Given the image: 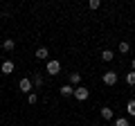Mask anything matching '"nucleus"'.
Listing matches in <instances>:
<instances>
[{
    "mask_svg": "<svg viewBox=\"0 0 135 126\" xmlns=\"http://www.w3.org/2000/svg\"><path fill=\"white\" fill-rule=\"evenodd\" d=\"M45 70H47V74H59V72H61V63H59L56 59H47Z\"/></svg>",
    "mask_w": 135,
    "mask_h": 126,
    "instance_id": "obj_1",
    "label": "nucleus"
},
{
    "mask_svg": "<svg viewBox=\"0 0 135 126\" xmlns=\"http://www.w3.org/2000/svg\"><path fill=\"white\" fill-rule=\"evenodd\" d=\"M72 95L77 97V101H86V99L90 97V90H88V88H83V86H79V88H74Z\"/></svg>",
    "mask_w": 135,
    "mask_h": 126,
    "instance_id": "obj_2",
    "label": "nucleus"
},
{
    "mask_svg": "<svg viewBox=\"0 0 135 126\" xmlns=\"http://www.w3.org/2000/svg\"><path fill=\"white\" fill-rule=\"evenodd\" d=\"M18 88H20V90H23V92H27V95H29V92H32V79H29V77H23V79H20V81H18Z\"/></svg>",
    "mask_w": 135,
    "mask_h": 126,
    "instance_id": "obj_3",
    "label": "nucleus"
},
{
    "mask_svg": "<svg viewBox=\"0 0 135 126\" xmlns=\"http://www.w3.org/2000/svg\"><path fill=\"white\" fill-rule=\"evenodd\" d=\"M117 81H119L117 72H104V83H106V86H115Z\"/></svg>",
    "mask_w": 135,
    "mask_h": 126,
    "instance_id": "obj_4",
    "label": "nucleus"
},
{
    "mask_svg": "<svg viewBox=\"0 0 135 126\" xmlns=\"http://www.w3.org/2000/svg\"><path fill=\"white\" fill-rule=\"evenodd\" d=\"M34 56L38 59V61H47V59H50V52H47V47H38Z\"/></svg>",
    "mask_w": 135,
    "mask_h": 126,
    "instance_id": "obj_5",
    "label": "nucleus"
},
{
    "mask_svg": "<svg viewBox=\"0 0 135 126\" xmlns=\"http://www.w3.org/2000/svg\"><path fill=\"white\" fill-rule=\"evenodd\" d=\"M68 81H70V86H72V88H79V83H81V74H79V72H72L70 77H68Z\"/></svg>",
    "mask_w": 135,
    "mask_h": 126,
    "instance_id": "obj_6",
    "label": "nucleus"
},
{
    "mask_svg": "<svg viewBox=\"0 0 135 126\" xmlns=\"http://www.w3.org/2000/svg\"><path fill=\"white\" fill-rule=\"evenodd\" d=\"M0 72L2 74H11L14 72V61H5L2 65H0Z\"/></svg>",
    "mask_w": 135,
    "mask_h": 126,
    "instance_id": "obj_7",
    "label": "nucleus"
},
{
    "mask_svg": "<svg viewBox=\"0 0 135 126\" xmlns=\"http://www.w3.org/2000/svg\"><path fill=\"white\" fill-rule=\"evenodd\" d=\"M59 92H61L63 97H70V95L74 92V88L70 86V83H65V86H61V88H59Z\"/></svg>",
    "mask_w": 135,
    "mask_h": 126,
    "instance_id": "obj_8",
    "label": "nucleus"
},
{
    "mask_svg": "<svg viewBox=\"0 0 135 126\" xmlns=\"http://www.w3.org/2000/svg\"><path fill=\"white\" fill-rule=\"evenodd\" d=\"M43 83H45V79H43V74H38V72H36V74H34V77H32V86H36V88H41V86H43Z\"/></svg>",
    "mask_w": 135,
    "mask_h": 126,
    "instance_id": "obj_9",
    "label": "nucleus"
},
{
    "mask_svg": "<svg viewBox=\"0 0 135 126\" xmlns=\"http://www.w3.org/2000/svg\"><path fill=\"white\" fill-rule=\"evenodd\" d=\"M101 117H104V119H108V122H110V119H113V108L104 106V108H101Z\"/></svg>",
    "mask_w": 135,
    "mask_h": 126,
    "instance_id": "obj_10",
    "label": "nucleus"
},
{
    "mask_svg": "<svg viewBox=\"0 0 135 126\" xmlns=\"http://www.w3.org/2000/svg\"><path fill=\"white\" fill-rule=\"evenodd\" d=\"M126 113H128L131 117H135V99H128V104H126Z\"/></svg>",
    "mask_w": 135,
    "mask_h": 126,
    "instance_id": "obj_11",
    "label": "nucleus"
},
{
    "mask_svg": "<svg viewBox=\"0 0 135 126\" xmlns=\"http://www.w3.org/2000/svg\"><path fill=\"white\" fill-rule=\"evenodd\" d=\"M113 56H115V54H113V50H104V52H101V61H113Z\"/></svg>",
    "mask_w": 135,
    "mask_h": 126,
    "instance_id": "obj_12",
    "label": "nucleus"
},
{
    "mask_svg": "<svg viewBox=\"0 0 135 126\" xmlns=\"http://www.w3.org/2000/svg\"><path fill=\"white\" fill-rule=\"evenodd\" d=\"M128 50H131V45L126 43V41H122V43L117 45V52H119V54H126V52H128Z\"/></svg>",
    "mask_w": 135,
    "mask_h": 126,
    "instance_id": "obj_13",
    "label": "nucleus"
},
{
    "mask_svg": "<svg viewBox=\"0 0 135 126\" xmlns=\"http://www.w3.org/2000/svg\"><path fill=\"white\" fill-rule=\"evenodd\" d=\"M14 47H16V43H14V41H11V38H7L5 43H2V50H5V52H11V50H14Z\"/></svg>",
    "mask_w": 135,
    "mask_h": 126,
    "instance_id": "obj_14",
    "label": "nucleus"
},
{
    "mask_svg": "<svg viewBox=\"0 0 135 126\" xmlns=\"http://www.w3.org/2000/svg\"><path fill=\"white\" fill-rule=\"evenodd\" d=\"M124 81L128 83V86H135V72L131 70V72H126V77H124Z\"/></svg>",
    "mask_w": 135,
    "mask_h": 126,
    "instance_id": "obj_15",
    "label": "nucleus"
},
{
    "mask_svg": "<svg viewBox=\"0 0 135 126\" xmlns=\"http://www.w3.org/2000/svg\"><path fill=\"white\" fill-rule=\"evenodd\" d=\"M115 126H131V122H128V117H117Z\"/></svg>",
    "mask_w": 135,
    "mask_h": 126,
    "instance_id": "obj_16",
    "label": "nucleus"
},
{
    "mask_svg": "<svg viewBox=\"0 0 135 126\" xmlns=\"http://www.w3.org/2000/svg\"><path fill=\"white\" fill-rule=\"evenodd\" d=\"M36 101H38V95H36V92H29V95H27V104H32V106H34Z\"/></svg>",
    "mask_w": 135,
    "mask_h": 126,
    "instance_id": "obj_17",
    "label": "nucleus"
},
{
    "mask_svg": "<svg viewBox=\"0 0 135 126\" xmlns=\"http://www.w3.org/2000/svg\"><path fill=\"white\" fill-rule=\"evenodd\" d=\"M88 7L95 11V9H99V7H101V2H99V0H90V2H88Z\"/></svg>",
    "mask_w": 135,
    "mask_h": 126,
    "instance_id": "obj_18",
    "label": "nucleus"
},
{
    "mask_svg": "<svg viewBox=\"0 0 135 126\" xmlns=\"http://www.w3.org/2000/svg\"><path fill=\"white\" fill-rule=\"evenodd\" d=\"M131 70H133V72H135V56L131 59Z\"/></svg>",
    "mask_w": 135,
    "mask_h": 126,
    "instance_id": "obj_19",
    "label": "nucleus"
}]
</instances>
